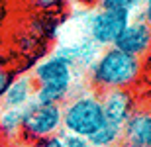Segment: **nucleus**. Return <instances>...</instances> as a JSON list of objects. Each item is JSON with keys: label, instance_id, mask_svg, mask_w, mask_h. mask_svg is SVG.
Listing matches in <instances>:
<instances>
[{"label": "nucleus", "instance_id": "nucleus-21", "mask_svg": "<svg viewBox=\"0 0 151 147\" xmlns=\"http://www.w3.org/2000/svg\"><path fill=\"white\" fill-rule=\"evenodd\" d=\"M90 147H96V145H90Z\"/></svg>", "mask_w": 151, "mask_h": 147}, {"label": "nucleus", "instance_id": "nucleus-17", "mask_svg": "<svg viewBox=\"0 0 151 147\" xmlns=\"http://www.w3.org/2000/svg\"><path fill=\"white\" fill-rule=\"evenodd\" d=\"M73 2H77L81 6H86V8H92V6H98L100 0H73Z\"/></svg>", "mask_w": 151, "mask_h": 147}, {"label": "nucleus", "instance_id": "nucleus-2", "mask_svg": "<svg viewBox=\"0 0 151 147\" xmlns=\"http://www.w3.org/2000/svg\"><path fill=\"white\" fill-rule=\"evenodd\" d=\"M106 122L98 92H83L63 104V130L88 139Z\"/></svg>", "mask_w": 151, "mask_h": 147}, {"label": "nucleus", "instance_id": "nucleus-3", "mask_svg": "<svg viewBox=\"0 0 151 147\" xmlns=\"http://www.w3.org/2000/svg\"><path fill=\"white\" fill-rule=\"evenodd\" d=\"M61 130H63V106L41 104L37 100H32L24 108L22 133H20L22 143L35 141L41 137L59 136Z\"/></svg>", "mask_w": 151, "mask_h": 147}, {"label": "nucleus", "instance_id": "nucleus-1", "mask_svg": "<svg viewBox=\"0 0 151 147\" xmlns=\"http://www.w3.org/2000/svg\"><path fill=\"white\" fill-rule=\"evenodd\" d=\"M143 73L141 59L128 55L116 47H106L98 53L88 71V82L94 92L132 88Z\"/></svg>", "mask_w": 151, "mask_h": 147}, {"label": "nucleus", "instance_id": "nucleus-5", "mask_svg": "<svg viewBox=\"0 0 151 147\" xmlns=\"http://www.w3.org/2000/svg\"><path fill=\"white\" fill-rule=\"evenodd\" d=\"M100 102H102V110H104L106 122L116 124L120 128H124V124L129 120V116L137 110L135 94L129 88L100 92Z\"/></svg>", "mask_w": 151, "mask_h": 147}, {"label": "nucleus", "instance_id": "nucleus-11", "mask_svg": "<svg viewBox=\"0 0 151 147\" xmlns=\"http://www.w3.org/2000/svg\"><path fill=\"white\" fill-rule=\"evenodd\" d=\"M35 12H57L63 14L71 0H26Z\"/></svg>", "mask_w": 151, "mask_h": 147}, {"label": "nucleus", "instance_id": "nucleus-14", "mask_svg": "<svg viewBox=\"0 0 151 147\" xmlns=\"http://www.w3.org/2000/svg\"><path fill=\"white\" fill-rule=\"evenodd\" d=\"M22 147H63V141H61V136H51V137L35 139V141H28Z\"/></svg>", "mask_w": 151, "mask_h": 147}, {"label": "nucleus", "instance_id": "nucleus-8", "mask_svg": "<svg viewBox=\"0 0 151 147\" xmlns=\"http://www.w3.org/2000/svg\"><path fill=\"white\" fill-rule=\"evenodd\" d=\"M35 80L32 75H18L2 98V108H18L24 110L35 98Z\"/></svg>", "mask_w": 151, "mask_h": 147}, {"label": "nucleus", "instance_id": "nucleus-6", "mask_svg": "<svg viewBox=\"0 0 151 147\" xmlns=\"http://www.w3.org/2000/svg\"><path fill=\"white\" fill-rule=\"evenodd\" d=\"M112 47L141 59L151 51V28L141 18H132Z\"/></svg>", "mask_w": 151, "mask_h": 147}, {"label": "nucleus", "instance_id": "nucleus-4", "mask_svg": "<svg viewBox=\"0 0 151 147\" xmlns=\"http://www.w3.org/2000/svg\"><path fill=\"white\" fill-rule=\"evenodd\" d=\"M132 14L122 10H106V8H98L92 14L88 22V35L90 41L96 47H112L124 28L129 24Z\"/></svg>", "mask_w": 151, "mask_h": 147}, {"label": "nucleus", "instance_id": "nucleus-9", "mask_svg": "<svg viewBox=\"0 0 151 147\" xmlns=\"http://www.w3.org/2000/svg\"><path fill=\"white\" fill-rule=\"evenodd\" d=\"M22 116L24 110L18 108H2L0 112V139L12 143L14 139H20L22 133Z\"/></svg>", "mask_w": 151, "mask_h": 147}, {"label": "nucleus", "instance_id": "nucleus-10", "mask_svg": "<svg viewBox=\"0 0 151 147\" xmlns=\"http://www.w3.org/2000/svg\"><path fill=\"white\" fill-rule=\"evenodd\" d=\"M88 143L96 147H114L116 143H122V128L116 124H110V122H104L88 137Z\"/></svg>", "mask_w": 151, "mask_h": 147}, {"label": "nucleus", "instance_id": "nucleus-19", "mask_svg": "<svg viewBox=\"0 0 151 147\" xmlns=\"http://www.w3.org/2000/svg\"><path fill=\"white\" fill-rule=\"evenodd\" d=\"M0 147H14V145H12V143H8V141H2V139H0Z\"/></svg>", "mask_w": 151, "mask_h": 147}, {"label": "nucleus", "instance_id": "nucleus-12", "mask_svg": "<svg viewBox=\"0 0 151 147\" xmlns=\"http://www.w3.org/2000/svg\"><path fill=\"white\" fill-rule=\"evenodd\" d=\"M143 0H100L98 8H106V10H122L128 14H134L135 10H139Z\"/></svg>", "mask_w": 151, "mask_h": 147}, {"label": "nucleus", "instance_id": "nucleus-13", "mask_svg": "<svg viewBox=\"0 0 151 147\" xmlns=\"http://www.w3.org/2000/svg\"><path fill=\"white\" fill-rule=\"evenodd\" d=\"M18 77V71L16 69L8 67V65H2L0 63V102H2V98H4L6 90L10 88V85L16 80Z\"/></svg>", "mask_w": 151, "mask_h": 147}, {"label": "nucleus", "instance_id": "nucleus-16", "mask_svg": "<svg viewBox=\"0 0 151 147\" xmlns=\"http://www.w3.org/2000/svg\"><path fill=\"white\" fill-rule=\"evenodd\" d=\"M141 20L151 28V0H143L141 4Z\"/></svg>", "mask_w": 151, "mask_h": 147}, {"label": "nucleus", "instance_id": "nucleus-20", "mask_svg": "<svg viewBox=\"0 0 151 147\" xmlns=\"http://www.w3.org/2000/svg\"><path fill=\"white\" fill-rule=\"evenodd\" d=\"M145 108H147V110L151 112V98H149V102H147V106H145Z\"/></svg>", "mask_w": 151, "mask_h": 147}, {"label": "nucleus", "instance_id": "nucleus-18", "mask_svg": "<svg viewBox=\"0 0 151 147\" xmlns=\"http://www.w3.org/2000/svg\"><path fill=\"white\" fill-rule=\"evenodd\" d=\"M120 147H141V145H135V143H128V141H122Z\"/></svg>", "mask_w": 151, "mask_h": 147}, {"label": "nucleus", "instance_id": "nucleus-15", "mask_svg": "<svg viewBox=\"0 0 151 147\" xmlns=\"http://www.w3.org/2000/svg\"><path fill=\"white\" fill-rule=\"evenodd\" d=\"M63 147H90L88 139L81 136H73V133H63L61 136Z\"/></svg>", "mask_w": 151, "mask_h": 147}, {"label": "nucleus", "instance_id": "nucleus-7", "mask_svg": "<svg viewBox=\"0 0 151 147\" xmlns=\"http://www.w3.org/2000/svg\"><path fill=\"white\" fill-rule=\"evenodd\" d=\"M122 141L151 147V112L147 108H137L122 128Z\"/></svg>", "mask_w": 151, "mask_h": 147}]
</instances>
